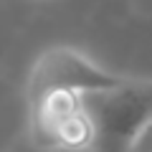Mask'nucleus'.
Segmentation results:
<instances>
[{
    "label": "nucleus",
    "mask_w": 152,
    "mask_h": 152,
    "mask_svg": "<svg viewBox=\"0 0 152 152\" xmlns=\"http://www.w3.org/2000/svg\"><path fill=\"white\" fill-rule=\"evenodd\" d=\"M127 76L114 74L74 46H48L38 53L28 71L26 96L28 104L48 91H74V94H99L119 86Z\"/></svg>",
    "instance_id": "nucleus-1"
},
{
    "label": "nucleus",
    "mask_w": 152,
    "mask_h": 152,
    "mask_svg": "<svg viewBox=\"0 0 152 152\" xmlns=\"http://www.w3.org/2000/svg\"><path fill=\"white\" fill-rule=\"evenodd\" d=\"M81 99L99 137L127 142V137L152 114V79L127 76L119 86L99 94H81Z\"/></svg>",
    "instance_id": "nucleus-2"
},
{
    "label": "nucleus",
    "mask_w": 152,
    "mask_h": 152,
    "mask_svg": "<svg viewBox=\"0 0 152 152\" xmlns=\"http://www.w3.org/2000/svg\"><path fill=\"white\" fill-rule=\"evenodd\" d=\"M99 142V129L94 124L86 107L69 114L53 129L48 142V152H91Z\"/></svg>",
    "instance_id": "nucleus-3"
},
{
    "label": "nucleus",
    "mask_w": 152,
    "mask_h": 152,
    "mask_svg": "<svg viewBox=\"0 0 152 152\" xmlns=\"http://www.w3.org/2000/svg\"><path fill=\"white\" fill-rule=\"evenodd\" d=\"M124 152H152V114L127 137Z\"/></svg>",
    "instance_id": "nucleus-4"
}]
</instances>
